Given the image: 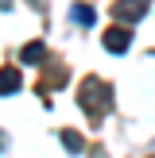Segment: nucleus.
<instances>
[{"mask_svg": "<svg viewBox=\"0 0 155 158\" xmlns=\"http://www.w3.org/2000/svg\"><path fill=\"white\" fill-rule=\"evenodd\" d=\"M78 104L85 108L89 120H101V116L113 108V89H108L101 77H85V81L78 85Z\"/></svg>", "mask_w": 155, "mask_h": 158, "instance_id": "1", "label": "nucleus"}, {"mask_svg": "<svg viewBox=\"0 0 155 158\" xmlns=\"http://www.w3.org/2000/svg\"><path fill=\"white\" fill-rule=\"evenodd\" d=\"M147 8H151V0H116V4H113V15L120 23H136V19L147 15Z\"/></svg>", "mask_w": 155, "mask_h": 158, "instance_id": "2", "label": "nucleus"}, {"mask_svg": "<svg viewBox=\"0 0 155 158\" xmlns=\"http://www.w3.org/2000/svg\"><path fill=\"white\" fill-rule=\"evenodd\" d=\"M128 46H132V31H128V27H108V31H105V50L124 54Z\"/></svg>", "mask_w": 155, "mask_h": 158, "instance_id": "3", "label": "nucleus"}, {"mask_svg": "<svg viewBox=\"0 0 155 158\" xmlns=\"http://www.w3.org/2000/svg\"><path fill=\"white\" fill-rule=\"evenodd\" d=\"M20 69H16V66H4V69H0V97H8V93H20Z\"/></svg>", "mask_w": 155, "mask_h": 158, "instance_id": "4", "label": "nucleus"}, {"mask_svg": "<svg viewBox=\"0 0 155 158\" xmlns=\"http://www.w3.org/2000/svg\"><path fill=\"white\" fill-rule=\"evenodd\" d=\"M43 58H46V46H43V43H27V46L20 50V62H27V66H39Z\"/></svg>", "mask_w": 155, "mask_h": 158, "instance_id": "5", "label": "nucleus"}, {"mask_svg": "<svg viewBox=\"0 0 155 158\" xmlns=\"http://www.w3.org/2000/svg\"><path fill=\"white\" fill-rule=\"evenodd\" d=\"M70 19H74V23H82V27H89V23H93V8H89V4H74Z\"/></svg>", "mask_w": 155, "mask_h": 158, "instance_id": "6", "label": "nucleus"}, {"mask_svg": "<svg viewBox=\"0 0 155 158\" xmlns=\"http://www.w3.org/2000/svg\"><path fill=\"white\" fill-rule=\"evenodd\" d=\"M62 147H66V151H85V139L82 135H78V131H62Z\"/></svg>", "mask_w": 155, "mask_h": 158, "instance_id": "7", "label": "nucleus"}, {"mask_svg": "<svg viewBox=\"0 0 155 158\" xmlns=\"http://www.w3.org/2000/svg\"><path fill=\"white\" fill-rule=\"evenodd\" d=\"M4 8H12V0H0V12H4Z\"/></svg>", "mask_w": 155, "mask_h": 158, "instance_id": "8", "label": "nucleus"}, {"mask_svg": "<svg viewBox=\"0 0 155 158\" xmlns=\"http://www.w3.org/2000/svg\"><path fill=\"white\" fill-rule=\"evenodd\" d=\"M4 147H8V139H4V135H0V151H4Z\"/></svg>", "mask_w": 155, "mask_h": 158, "instance_id": "9", "label": "nucleus"}]
</instances>
